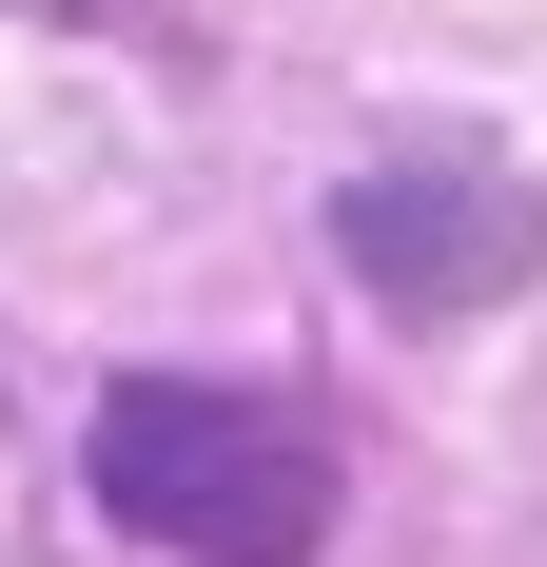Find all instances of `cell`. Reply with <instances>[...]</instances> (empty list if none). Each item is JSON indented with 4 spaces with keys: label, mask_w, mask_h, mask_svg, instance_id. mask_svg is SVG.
<instances>
[{
    "label": "cell",
    "mask_w": 547,
    "mask_h": 567,
    "mask_svg": "<svg viewBox=\"0 0 547 567\" xmlns=\"http://www.w3.org/2000/svg\"><path fill=\"white\" fill-rule=\"evenodd\" d=\"M99 509L157 528L176 567H313L332 548V451L255 392H196V372H137L99 411Z\"/></svg>",
    "instance_id": "obj_1"
},
{
    "label": "cell",
    "mask_w": 547,
    "mask_h": 567,
    "mask_svg": "<svg viewBox=\"0 0 547 567\" xmlns=\"http://www.w3.org/2000/svg\"><path fill=\"white\" fill-rule=\"evenodd\" d=\"M547 255V196L508 157H391L352 176V275L391 293V313H489V293H528Z\"/></svg>",
    "instance_id": "obj_2"
}]
</instances>
